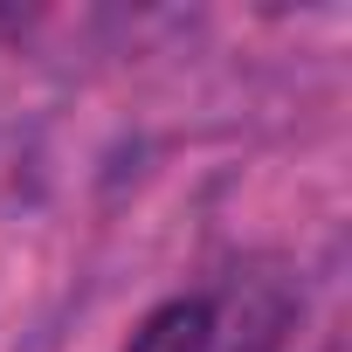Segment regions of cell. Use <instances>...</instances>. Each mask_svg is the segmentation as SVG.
<instances>
[{
    "label": "cell",
    "instance_id": "6da1fadb",
    "mask_svg": "<svg viewBox=\"0 0 352 352\" xmlns=\"http://www.w3.org/2000/svg\"><path fill=\"white\" fill-rule=\"evenodd\" d=\"M276 331H283V304L263 283H228L159 304L124 352H276Z\"/></svg>",
    "mask_w": 352,
    "mask_h": 352
}]
</instances>
